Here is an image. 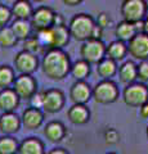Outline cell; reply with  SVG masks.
<instances>
[{
  "mask_svg": "<svg viewBox=\"0 0 148 154\" xmlns=\"http://www.w3.org/2000/svg\"><path fill=\"white\" fill-rule=\"evenodd\" d=\"M41 69L48 79L53 81L65 80L71 69L68 55L61 49H49L43 57Z\"/></svg>",
  "mask_w": 148,
  "mask_h": 154,
  "instance_id": "cell-1",
  "label": "cell"
},
{
  "mask_svg": "<svg viewBox=\"0 0 148 154\" xmlns=\"http://www.w3.org/2000/svg\"><path fill=\"white\" fill-rule=\"evenodd\" d=\"M94 26H95V22L89 14L80 13L72 17V19L70 22V26L67 28H68L71 37H74L77 41L84 42V41L90 40Z\"/></svg>",
  "mask_w": 148,
  "mask_h": 154,
  "instance_id": "cell-2",
  "label": "cell"
},
{
  "mask_svg": "<svg viewBox=\"0 0 148 154\" xmlns=\"http://www.w3.org/2000/svg\"><path fill=\"white\" fill-rule=\"evenodd\" d=\"M148 5L144 0H125L121 4V16L125 22L135 25L144 21Z\"/></svg>",
  "mask_w": 148,
  "mask_h": 154,
  "instance_id": "cell-3",
  "label": "cell"
},
{
  "mask_svg": "<svg viewBox=\"0 0 148 154\" xmlns=\"http://www.w3.org/2000/svg\"><path fill=\"white\" fill-rule=\"evenodd\" d=\"M120 91H118L117 84L112 80H102L101 82L95 85L92 90V96L99 104H111L118 99Z\"/></svg>",
  "mask_w": 148,
  "mask_h": 154,
  "instance_id": "cell-4",
  "label": "cell"
},
{
  "mask_svg": "<svg viewBox=\"0 0 148 154\" xmlns=\"http://www.w3.org/2000/svg\"><path fill=\"white\" fill-rule=\"evenodd\" d=\"M124 103L133 108H140L148 103V86L142 82H134L128 85L122 93Z\"/></svg>",
  "mask_w": 148,
  "mask_h": 154,
  "instance_id": "cell-5",
  "label": "cell"
},
{
  "mask_svg": "<svg viewBox=\"0 0 148 154\" xmlns=\"http://www.w3.org/2000/svg\"><path fill=\"white\" fill-rule=\"evenodd\" d=\"M81 60L88 64H98L106 57V45L102 40H88L84 41L80 48Z\"/></svg>",
  "mask_w": 148,
  "mask_h": 154,
  "instance_id": "cell-6",
  "label": "cell"
},
{
  "mask_svg": "<svg viewBox=\"0 0 148 154\" xmlns=\"http://www.w3.org/2000/svg\"><path fill=\"white\" fill-rule=\"evenodd\" d=\"M13 91L20 99L30 100L37 93V81L31 75H20L14 79Z\"/></svg>",
  "mask_w": 148,
  "mask_h": 154,
  "instance_id": "cell-7",
  "label": "cell"
},
{
  "mask_svg": "<svg viewBox=\"0 0 148 154\" xmlns=\"http://www.w3.org/2000/svg\"><path fill=\"white\" fill-rule=\"evenodd\" d=\"M53 18H54L53 9L45 5L39 7L36 11H34L30 18L31 28L36 32L52 28V26H53Z\"/></svg>",
  "mask_w": 148,
  "mask_h": 154,
  "instance_id": "cell-8",
  "label": "cell"
},
{
  "mask_svg": "<svg viewBox=\"0 0 148 154\" xmlns=\"http://www.w3.org/2000/svg\"><path fill=\"white\" fill-rule=\"evenodd\" d=\"M14 68L17 72H20V75H31L39 68V59L35 54L21 50L17 53L16 57L13 59Z\"/></svg>",
  "mask_w": 148,
  "mask_h": 154,
  "instance_id": "cell-9",
  "label": "cell"
},
{
  "mask_svg": "<svg viewBox=\"0 0 148 154\" xmlns=\"http://www.w3.org/2000/svg\"><path fill=\"white\" fill-rule=\"evenodd\" d=\"M43 96H44V103H43V109L46 113H57L65 107L66 98L63 91L59 89H49L43 91Z\"/></svg>",
  "mask_w": 148,
  "mask_h": 154,
  "instance_id": "cell-10",
  "label": "cell"
},
{
  "mask_svg": "<svg viewBox=\"0 0 148 154\" xmlns=\"http://www.w3.org/2000/svg\"><path fill=\"white\" fill-rule=\"evenodd\" d=\"M128 53L133 58L144 62L148 60V36L142 32H138L137 35L128 42Z\"/></svg>",
  "mask_w": 148,
  "mask_h": 154,
  "instance_id": "cell-11",
  "label": "cell"
},
{
  "mask_svg": "<svg viewBox=\"0 0 148 154\" xmlns=\"http://www.w3.org/2000/svg\"><path fill=\"white\" fill-rule=\"evenodd\" d=\"M92 98V89L85 81H76L70 89V99L74 104L85 105Z\"/></svg>",
  "mask_w": 148,
  "mask_h": 154,
  "instance_id": "cell-12",
  "label": "cell"
},
{
  "mask_svg": "<svg viewBox=\"0 0 148 154\" xmlns=\"http://www.w3.org/2000/svg\"><path fill=\"white\" fill-rule=\"evenodd\" d=\"M21 126V118L14 112L0 114V132L4 134V136H11V135L18 132Z\"/></svg>",
  "mask_w": 148,
  "mask_h": 154,
  "instance_id": "cell-13",
  "label": "cell"
},
{
  "mask_svg": "<svg viewBox=\"0 0 148 154\" xmlns=\"http://www.w3.org/2000/svg\"><path fill=\"white\" fill-rule=\"evenodd\" d=\"M43 122H44V113L40 109H35L28 107L23 110L22 117H21V123L25 126L27 130H36L41 127Z\"/></svg>",
  "mask_w": 148,
  "mask_h": 154,
  "instance_id": "cell-14",
  "label": "cell"
},
{
  "mask_svg": "<svg viewBox=\"0 0 148 154\" xmlns=\"http://www.w3.org/2000/svg\"><path fill=\"white\" fill-rule=\"evenodd\" d=\"M20 100L12 88L0 90V110L3 113H13L20 105Z\"/></svg>",
  "mask_w": 148,
  "mask_h": 154,
  "instance_id": "cell-15",
  "label": "cell"
},
{
  "mask_svg": "<svg viewBox=\"0 0 148 154\" xmlns=\"http://www.w3.org/2000/svg\"><path fill=\"white\" fill-rule=\"evenodd\" d=\"M17 154H45V146L39 137L30 136L18 144Z\"/></svg>",
  "mask_w": 148,
  "mask_h": 154,
  "instance_id": "cell-16",
  "label": "cell"
},
{
  "mask_svg": "<svg viewBox=\"0 0 148 154\" xmlns=\"http://www.w3.org/2000/svg\"><path fill=\"white\" fill-rule=\"evenodd\" d=\"M67 130L66 126L59 121H50L44 127V135L50 143H59L65 139Z\"/></svg>",
  "mask_w": 148,
  "mask_h": 154,
  "instance_id": "cell-17",
  "label": "cell"
},
{
  "mask_svg": "<svg viewBox=\"0 0 148 154\" xmlns=\"http://www.w3.org/2000/svg\"><path fill=\"white\" fill-rule=\"evenodd\" d=\"M67 117L71 123L74 125H85L89 122L90 119V112L87 105L81 104H74L72 107L68 109Z\"/></svg>",
  "mask_w": 148,
  "mask_h": 154,
  "instance_id": "cell-18",
  "label": "cell"
},
{
  "mask_svg": "<svg viewBox=\"0 0 148 154\" xmlns=\"http://www.w3.org/2000/svg\"><path fill=\"white\" fill-rule=\"evenodd\" d=\"M52 49H61L66 46L70 41V32L67 26L52 27Z\"/></svg>",
  "mask_w": 148,
  "mask_h": 154,
  "instance_id": "cell-19",
  "label": "cell"
},
{
  "mask_svg": "<svg viewBox=\"0 0 148 154\" xmlns=\"http://www.w3.org/2000/svg\"><path fill=\"white\" fill-rule=\"evenodd\" d=\"M11 13L16 19H21V21H30V18L34 13V8H32L31 3L27 0H17L13 3Z\"/></svg>",
  "mask_w": 148,
  "mask_h": 154,
  "instance_id": "cell-20",
  "label": "cell"
},
{
  "mask_svg": "<svg viewBox=\"0 0 148 154\" xmlns=\"http://www.w3.org/2000/svg\"><path fill=\"white\" fill-rule=\"evenodd\" d=\"M118 77L122 84L131 85L137 81V64L131 60L125 62L122 66L118 68Z\"/></svg>",
  "mask_w": 148,
  "mask_h": 154,
  "instance_id": "cell-21",
  "label": "cell"
},
{
  "mask_svg": "<svg viewBox=\"0 0 148 154\" xmlns=\"http://www.w3.org/2000/svg\"><path fill=\"white\" fill-rule=\"evenodd\" d=\"M128 54V48L126 44H124L121 41H112L108 46H106V57L108 59L113 62H120Z\"/></svg>",
  "mask_w": 148,
  "mask_h": 154,
  "instance_id": "cell-22",
  "label": "cell"
},
{
  "mask_svg": "<svg viewBox=\"0 0 148 154\" xmlns=\"http://www.w3.org/2000/svg\"><path fill=\"white\" fill-rule=\"evenodd\" d=\"M115 33H116V37L118 41L121 42H129L133 37L137 35V30H135V26L133 23H129L125 21H121L118 25L116 26V30H115Z\"/></svg>",
  "mask_w": 148,
  "mask_h": 154,
  "instance_id": "cell-23",
  "label": "cell"
},
{
  "mask_svg": "<svg viewBox=\"0 0 148 154\" xmlns=\"http://www.w3.org/2000/svg\"><path fill=\"white\" fill-rule=\"evenodd\" d=\"M9 27H11V30L13 31V33H14V36H16L17 40L25 41L26 38H28V37L31 36L32 28H31L30 21H21V19H14L13 23H12V26H9Z\"/></svg>",
  "mask_w": 148,
  "mask_h": 154,
  "instance_id": "cell-24",
  "label": "cell"
},
{
  "mask_svg": "<svg viewBox=\"0 0 148 154\" xmlns=\"http://www.w3.org/2000/svg\"><path fill=\"white\" fill-rule=\"evenodd\" d=\"M97 72L103 80H109L111 77L116 75V72H117L116 62H113L111 59H108L107 57H104L97 64Z\"/></svg>",
  "mask_w": 148,
  "mask_h": 154,
  "instance_id": "cell-25",
  "label": "cell"
},
{
  "mask_svg": "<svg viewBox=\"0 0 148 154\" xmlns=\"http://www.w3.org/2000/svg\"><path fill=\"white\" fill-rule=\"evenodd\" d=\"M70 73L76 81H84V79H87L90 75V64L84 60H77L74 64H71Z\"/></svg>",
  "mask_w": 148,
  "mask_h": 154,
  "instance_id": "cell-26",
  "label": "cell"
},
{
  "mask_svg": "<svg viewBox=\"0 0 148 154\" xmlns=\"http://www.w3.org/2000/svg\"><path fill=\"white\" fill-rule=\"evenodd\" d=\"M14 69L11 66H0V89H9L14 82Z\"/></svg>",
  "mask_w": 148,
  "mask_h": 154,
  "instance_id": "cell-27",
  "label": "cell"
},
{
  "mask_svg": "<svg viewBox=\"0 0 148 154\" xmlns=\"http://www.w3.org/2000/svg\"><path fill=\"white\" fill-rule=\"evenodd\" d=\"M18 141L13 136L0 137V154H17Z\"/></svg>",
  "mask_w": 148,
  "mask_h": 154,
  "instance_id": "cell-28",
  "label": "cell"
},
{
  "mask_svg": "<svg viewBox=\"0 0 148 154\" xmlns=\"http://www.w3.org/2000/svg\"><path fill=\"white\" fill-rule=\"evenodd\" d=\"M17 38L9 26L0 28V46L2 48H13L17 44Z\"/></svg>",
  "mask_w": 148,
  "mask_h": 154,
  "instance_id": "cell-29",
  "label": "cell"
},
{
  "mask_svg": "<svg viewBox=\"0 0 148 154\" xmlns=\"http://www.w3.org/2000/svg\"><path fill=\"white\" fill-rule=\"evenodd\" d=\"M41 48L39 45V41H37L36 36H30L23 41V51H27V53H31V54L36 55V53Z\"/></svg>",
  "mask_w": 148,
  "mask_h": 154,
  "instance_id": "cell-30",
  "label": "cell"
},
{
  "mask_svg": "<svg viewBox=\"0 0 148 154\" xmlns=\"http://www.w3.org/2000/svg\"><path fill=\"white\" fill-rule=\"evenodd\" d=\"M137 79H139L142 84L148 82V60L140 62L137 66Z\"/></svg>",
  "mask_w": 148,
  "mask_h": 154,
  "instance_id": "cell-31",
  "label": "cell"
},
{
  "mask_svg": "<svg viewBox=\"0 0 148 154\" xmlns=\"http://www.w3.org/2000/svg\"><path fill=\"white\" fill-rule=\"evenodd\" d=\"M12 18V13H11V9H9L7 5L0 3V28L5 27L9 21Z\"/></svg>",
  "mask_w": 148,
  "mask_h": 154,
  "instance_id": "cell-32",
  "label": "cell"
},
{
  "mask_svg": "<svg viewBox=\"0 0 148 154\" xmlns=\"http://www.w3.org/2000/svg\"><path fill=\"white\" fill-rule=\"evenodd\" d=\"M95 25L99 26V27H101L102 30H103V28H106V27H111V25H112V19H111V17H109V14L102 12V13H99V14H98L97 23H95Z\"/></svg>",
  "mask_w": 148,
  "mask_h": 154,
  "instance_id": "cell-33",
  "label": "cell"
},
{
  "mask_svg": "<svg viewBox=\"0 0 148 154\" xmlns=\"http://www.w3.org/2000/svg\"><path fill=\"white\" fill-rule=\"evenodd\" d=\"M104 139H106V143L109 145H113V144L118 143L120 140V135L115 128H108L106 132H104Z\"/></svg>",
  "mask_w": 148,
  "mask_h": 154,
  "instance_id": "cell-34",
  "label": "cell"
},
{
  "mask_svg": "<svg viewBox=\"0 0 148 154\" xmlns=\"http://www.w3.org/2000/svg\"><path fill=\"white\" fill-rule=\"evenodd\" d=\"M30 102H31V108H35V109H40L41 110L43 103H44V96H43V93H36L30 99Z\"/></svg>",
  "mask_w": 148,
  "mask_h": 154,
  "instance_id": "cell-35",
  "label": "cell"
},
{
  "mask_svg": "<svg viewBox=\"0 0 148 154\" xmlns=\"http://www.w3.org/2000/svg\"><path fill=\"white\" fill-rule=\"evenodd\" d=\"M102 36H103V30L99 26L95 25L93 28L92 36H90V40H102Z\"/></svg>",
  "mask_w": 148,
  "mask_h": 154,
  "instance_id": "cell-36",
  "label": "cell"
},
{
  "mask_svg": "<svg viewBox=\"0 0 148 154\" xmlns=\"http://www.w3.org/2000/svg\"><path fill=\"white\" fill-rule=\"evenodd\" d=\"M58 26H65V19H63V16H62V14L54 13L53 26H52V27H58Z\"/></svg>",
  "mask_w": 148,
  "mask_h": 154,
  "instance_id": "cell-37",
  "label": "cell"
},
{
  "mask_svg": "<svg viewBox=\"0 0 148 154\" xmlns=\"http://www.w3.org/2000/svg\"><path fill=\"white\" fill-rule=\"evenodd\" d=\"M139 114H140V117H142L143 119L148 118V103L143 104L142 107L139 108Z\"/></svg>",
  "mask_w": 148,
  "mask_h": 154,
  "instance_id": "cell-38",
  "label": "cell"
},
{
  "mask_svg": "<svg viewBox=\"0 0 148 154\" xmlns=\"http://www.w3.org/2000/svg\"><path fill=\"white\" fill-rule=\"evenodd\" d=\"M46 154H70V153L63 148H54V149H50Z\"/></svg>",
  "mask_w": 148,
  "mask_h": 154,
  "instance_id": "cell-39",
  "label": "cell"
},
{
  "mask_svg": "<svg viewBox=\"0 0 148 154\" xmlns=\"http://www.w3.org/2000/svg\"><path fill=\"white\" fill-rule=\"evenodd\" d=\"M63 4H66V5H68V7H75V5L81 4V0H65Z\"/></svg>",
  "mask_w": 148,
  "mask_h": 154,
  "instance_id": "cell-40",
  "label": "cell"
},
{
  "mask_svg": "<svg viewBox=\"0 0 148 154\" xmlns=\"http://www.w3.org/2000/svg\"><path fill=\"white\" fill-rule=\"evenodd\" d=\"M142 33H144V35L148 36V16L144 18V21H143V28H142Z\"/></svg>",
  "mask_w": 148,
  "mask_h": 154,
  "instance_id": "cell-41",
  "label": "cell"
},
{
  "mask_svg": "<svg viewBox=\"0 0 148 154\" xmlns=\"http://www.w3.org/2000/svg\"><path fill=\"white\" fill-rule=\"evenodd\" d=\"M146 135H147V139H148V126H147V130H146Z\"/></svg>",
  "mask_w": 148,
  "mask_h": 154,
  "instance_id": "cell-42",
  "label": "cell"
},
{
  "mask_svg": "<svg viewBox=\"0 0 148 154\" xmlns=\"http://www.w3.org/2000/svg\"><path fill=\"white\" fill-rule=\"evenodd\" d=\"M107 154H116V153H107Z\"/></svg>",
  "mask_w": 148,
  "mask_h": 154,
  "instance_id": "cell-43",
  "label": "cell"
}]
</instances>
